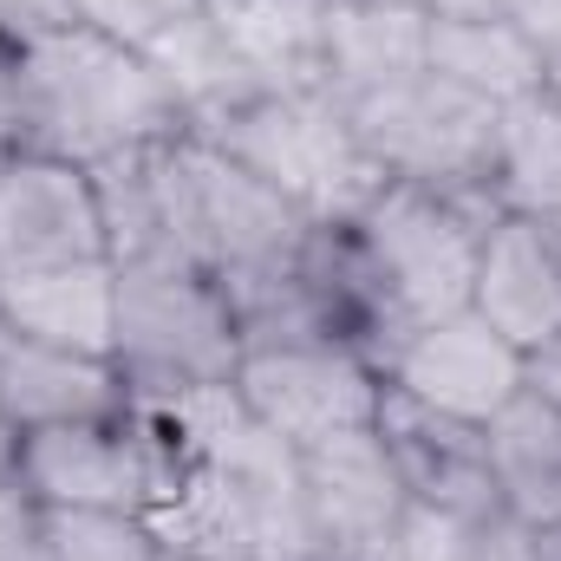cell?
Wrapping results in <instances>:
<instances>
[{
  "mask_svg": "<svg viewBox=\"0 0 561 561\" xmlns=\"http://www.w3.org/2000/svg\"><path fill=\"white\" fill-rule=\"evenodd\" d=\"M496 222L503 209L490 190H424V183H386L353 222H340L359 294L386 333V359L405 333L470 307V280Z\"/></svg>",
  "mask_w": 561,
  "mask_h": 561,
  "instance_id": "6da1fadb",
  "label": "cell"
},
{
  "mask_svg": "<svg viewBox=\"0 0 561 561\" xmlns=\"http://www.w3.org/2000/svg\"><path fill=\"white\" fill-rule=\"evenodd\" d=\"M190 138L216 144L222 157L255 170L320 229L353 222L386 190V170L366 157L346 105L320 85H262V92L236 99L229 112H216L209 125H196Z\"/></svg>",
  "mask_w": 561,
  "mask_h": 561,
  "instance_id": "7a4b0ae2",
  "label": "cell"
},
{
  "mask_svg": "<svg viewBox=\"0 0 561 561\" xmlns=\"http://www.w3.org/2000/svg\"><path fill=\"white\" fill-rule=\"evenodd\" d=\"M313 229L320 222L307 209H294L280 190H268L216 144L190 131L170 144V249L209 268L236 307L294 275Z\"/></svg>",
  "mask_w": 561,
  "mask_h": 561,
  "instance_id": "3957f363",
  "label": "cell"
},
{
  "mask_svg": "<svg viewBox=\"0 0 561 561\" xmlns=\"http://www.w3.org/2000/svg\"><path fill=\"white\" fill-rule=\"evenodd\" d=\"M33 79V118H39V150L72 157V163H105L138 144L183 138L190 118L170 99V85L150 72L138 46L105 39V33H59L26 53Z\"/></svg>",
  "mask_w": 561,
  "mask_h": 561,
  "instance_id": "277c9868",
  "label": "cell"
},
{
  "mask_svg": "<svg viewBox=\"0 0 561 561\" xmlns=\"http://www.w3.org/2000/svg\"><path fill=\"white\" fill-rule=\"evenodd\" d=\"M242 320L229 287L176 249L118 262V373L131 392L229 386Z\"/></svg>",
  "mask_w": 561,
  "mask_h": 561,
  "instance_id": "5b68a950",
  "label": "cell"
},
{
  "mask_svg": "<svg viewBox=\"0 0 561 561\" xmlns=\"http://www.w3.org/2000/svg\"><path fill=\"white\" fill-rule=\"evenodd\" d=\"M366 157L386 170V183H424V190H490V144H496V105L470 99L463 85L419 72L392 92H373L346 105Z\"/></svg>",
  "mask_w": 561,
  "mask_h": 561,
  "instance_id": "8992f818",
  "label": "cell"
},
{
  "mask_svg": "<svg viewBox=\"0 0 561 561\" xmlns=\"http://www.w3.org/2000/svg\"><path fill=\"white\" fill-rule=\"evenodd\" d=\"M229 386L294 450L366 431L386 399V373L340 340H255L242 346Z\"/></svg>",
  "mask_w": 561,
  "mask_h": 561,
  "instance_id": "52a82bcc",
  "label": "cell"
},
{
  "mask_svg": "<svg viewBox=\"0 0 561 561\" xmlns=\"http://www.w3.org/2000/svg\"><path fill=\"white\" fill-rule=\"evenodd\" d=\"M300 503H307L313 561H379L399 516L412 510L373 424L300 450Z\"/></svg>",
  "mask_w": 561,
  "mask_h": 561,
  "instance_id": "ba28073f",
  "label": "cell"
},
{
  "mask_svg": "<svg viewBox=\"0 0 561 561\" xmlns=\"http://www.w3.org/2000/svg\"><path fill=\"white\" fill-rule=\"evenodd\" d=\"M53 262H112V236L92 170L53 150H26L0 163V275Z\"/></svg>",
  "mask_w": 561,
  "mask_h": 561,
  "instance_id": "9c48e42d",
  "label": "cell"
},
{
  "mask_svg": "<svg viewBox=\"0 0 561 561\" xmlns=\"http://www.w3.org/2000/svg\"><path fill=\"white\" fill-rule=\"evenodd\" d=\"M13 477L39 510H138L144 516L157 490V463L131 424V405L118 419L26 431Z\"/></svg>",
  "mask_w": 561,
  "mask_h": 561,
  "instance_id": "30bf717a",
  "label": "cell"
},
{
  "mask_svg": "<svg viewBox=\"0 0 561 561\" xmlns=\"http://www.w3.org/2000/svg\"><path fill=\"white\" fill-rule=\"evenodd\" d=\"M379 444L405 483V496L424 510H444V516H463V523H496L503 503H496V470H490V431L470 419H450L437 405H419L412 392L386 386L379 399Z\"/></svg>",
  "mask_w": 561,
  "mask_h": 561,
  "instance_id": "8fae6325",
  "label": "cell"
},
{
  "mask_svg": "<svg viewBox=\"0 0 561 561\" xmlns=\"http://www.w3.org/2000/svg\"><path fill=\"white\" fill-rule=\"evenodd\" d=\"M386 386L412 392L419 405H437L450 419L490 424L523 392V353L483 320V313H444L419 333H405L386 359Z\"/></svg>",
  "mask_w": 561,
  "mask_h": 561,
  "instance_id": "7c38bea8",
  "label": "cell"
},
{
  "mask_svg": "<svg viewBox=\"0 0 561 561\" xmlns=\"http://www.w3.org/2000/svg\"><path fill=\"white\" fill-rule=\"evenodd\" d=\"M0 313L13 340L118 359V262H53L0 275Z\"/></svg>",
  "mask_w": 561,
  "mask_h": 561,
  "instance_id": "4fadbf2b",
  "label": "cell"
},
{
  "mask_svg": "<svg viewBox=\"0 0 561 561\" xmlns=\"http://www.w3.org/2000/svg\"><path fill=\"white\" fill-rule=\"evenodd\" d=\"M470 313H483L516 353L561 333V249L542 216H503L470 280Z\"/></svg>",
  "mask_w": 561,
  "mask_h": 561,
  "instance_id": "5bb4252c",
  "label": "cell"
},
{
  "mask_svg": "<svg viewBox=\"0 0 561 561\" xmlns=\"http://www.w3.org/2000/svg\"><path fill=\"white\" fill-rule=\"evenodd\" d=\"M424 0H333L327 39H320V92L340 105H359L373 92H392L424 72Z\"/></svg>",
  "mask_w": 561,
  "mask_h": 561,
  "instance_id": "9a60e30c",
  "label": "cell"
},
{
  "mask_svg": "<svg viewBox=\"0 0 561 561\" xmlns=\"http://www.w3.org/2000/svg\"><path fill=\"white\" fill-rule=\"evenodd\" d=\"M131 405V386L118 373V359L99 353H66V346H33L13 340L0 353V412L13 431H59V424H92L118 419Z\"/></svg>",
  "mask_w": 561,
  "mask_h": 561,
  "instance_id": "2e32d148",
  "label": "cell"
},
{
  "mask_svg": "<svg viewBox=\"0 0 561 561\" xmlns=\"http://www.w3.org/2000/svg\"><path fill=\"white\" fill-rule=\"evenodd\" d=\"M424 72L463 85L470 99L510 105V99H523L549 79V59L510 13H431Z\"/></svg>",
  "mask_w": 561,
  "mask_h": 561,
  "instance_id": "e0dca14e",
  "label": "cell"
},
{
  "mask_svg": "<svg viewBox=\"0 0 561 561\" xmlns=\"http://www.w3.org/2000/svg\"><path fill=\"white\" fill-rule=\"evenodd\" d=\"M138 53L150 59V72L170 85V99L183 105L190 131H196V125H209L216 112H229L236 99H249V92H262V85H268V79H262V72L229 46V33H222L203 7L157 20V33L144 39Z\"/></svg>",
  "mask_w": 561,
  "mask_h": 561,
  "instance_id": "ac0fdd59",
  "label": "cell"
},
{
  "mask_svg": "<svg viewBox=\"0 0 561 561\" xmlns=\"http://www.w3.org/2000/svg\"><path fill=\"white\" fill-rule=\"evenodd\" d=\"M483 431H490V470H496L503 516L536 536L561 529V412L516 392Z\"/></svg>",
  "mask_w": 561,
  "mask_h": 561,
  "instance_id": "d6986e66",
  "label": "cell"
},
{
  "mask_svg": "<svg viewBox=\"0 0 561 561\" xmlns=\"http://www.w3.org/2000/svg\"><path fill=\"white\" fill-rule=\"evenodd\" d=\"M490 196L503 216H561V99L549 79L496 105Z\"/></svg>",
  "mask_w": 561,
  "mask_h": 561,
  "instance_id": "ffe728a7",
  "label": "cell"
},
{
  "mask_svg": "<svg viewBox=\"0 0 561 561\" xmlns=\"http://www.w3.org/2000/svg\"><path fill=\"white\" fill-rule=\"evenodd\" d=\"M327 7L333 0H203V13L268 85H320Z\"/></svg>",
  "mask_w": 561,
  "mask_h": 561,
  "instance_id": "44dd1931",
  "label": "cell"
},
{
  "mask_svg": "<svg viewBox=\"0 0 561 561\" xmlns=\"http://www.w3.org/2000/svg\"><path fill=\"white\" fill-rule=\"evenodd\" d=\"M46 529L59 561H163L138 510H46Z\"/></svg>",
  "mask_w": 561,
  "mask_h": 561,
  "instance_id": "7402d4cb",
  "label": "cell"
},
{
  "mask_svg": "<svg viewBox=\"0 0 561 561\" xmlns=\"http://www.w3.org/2000/svg\"><path fill=\"white\" fill-rule=\"evenodd\" d=\"M477 529L483 523H463V516H444V510H424L412 503L386 542L379 561H477Z\"/></svg>",
  "mask_w": 561,
  "mask_h": 561,
  "instance_id": "603a6c76",
  "label": "cell"
},
{
  "mask_svg": "<svg viewBox=\"0 0 561 561\" xmlns=\"http://www.w3.org/2000/svg\"><path fill=\"white\" fill-rule=\"evenodd\" d=\"M39 150V118H33V79H26V53L0 46V163Z\"/></svg>",
  "mask_w": 561,
  "mask_h": 561,
  "instance_id": "cb8c5ba5",
  "label": "cell"
},
{
  "mask_svg": "<svg viewBox=\"0 0 561 561\" xmlns=\"http://www.w3.org/2000/svg\"><path fill=\"white\" fill-rule=\"evenodd\" d=\"M0 561H59L46 510L20 490V477H0Z\"/></svg>",
  "mask_w": 561,
  "mask_h": 561,
  "instance_id": "d4e9b609",
  "label": "cell"
},
{
  "mask_svg": "<svg viewBox=\"0 0 561 561\" xmlns=\"http://www.w3.org/2000/svg\"><path fill=\"white\" fill-rule=\"evenodd\" d=\"M66 13H72L85 33L125 39V46H144V39L157 33V20H170L163 0H66Z\"/></svg>",
  "mask_w": 561,
  "mask_h": 561,
  "instance_id": "484cf974",
  "label": "cell"
},
{
  "mask_svg": "<svg viewBox=\"0 0 561 561\" xmlns=\"http://www.w3.org/2000/svg\"><path fill=\"white\" fill-rule=\"evenodd\" d=\"M72 26L79 20L66 13V0H0V46H13V53H33Z\"/></svg>",
  "mask_w": 561,
  "mask_h": 561,
  "instance_id": "4316f807",
  "label": "cell"
},
{
  "mask_svg": "<svg viewBox=\"0 0 561 561\" xmlns=\"http://www.w3.org/2000/svg\"><path fill=\"white\" fill-rule=\"evenodd\" d=\"M477 561H549V542H542L536 529H523V523L496 516V523H483V529H477Z\"/></svg>",
  "mask_w": 561,
  "mask_h": 561,
  "instance_id": "83f0119b",
  "label": "cell"
},
{
  "mask_svg": "<svg viewBox=\"0 0 561 561\" xmlns=\"http://www.w3.org/2000/svg\"><path fill=\"white\" fill-rule=\"evenodd\" d=\"M523 392L561 412V333H549L542 346H529V353H523Z\"/></svg>",
  "mask_w": 561,
  "mask_h": 561,
  "instance_id": "f1b7e54d",
  "label": "cell"
},
{
  "mask_svg": "<svg viewBox=\"0 0 561 561\" xmlns=\"http://www.w3.org/2000/svg\"><path fill=\"white\" fill-rule=\"evenodd\" d=\"M510 20L542 46V59L561 53V0H510Z\"/></svg>",
  "mask_w": 561,
  "mask_h": 561,
  "instance_id": "f546056e",
  "label": "cell"
},
{
  "mask_svg": "<svg viewBox=\"0 0 561 561\" xmlns=\"http://www.w3.org/2000/svg\"><path fill=\"white\" fill-rule=\"evenodd\" d=\"M431 13H510V0H424Z\"/></svg>",
  "mask_w": 561,
  "mask_h": 561,
  "instance_id": "4dcf8cb0",
  "label": "cell"
},
{
  "mask_svg": "<svg viewBox=\"0 0 561 561\" xmlns=\"http://www.w3.org/2000/svg\"><path fill=\"white\" fill-rule=\"evenodd\" d=\"M13 463H20V431H13L7 412H0V477H13Z\"/></svg>",
  "mask_w": 561,
  "mask_h": 561,
  "instance_id": "1f68e13d",
  "label": "cell"
},
{
  "mask_svg": "<svg viewBox=\"0 0 561 561\" xmlns=\"http://www.w3.org/2000/svg\"><path fill=\"white\" fill-rule=\"evenodd\" d=\"M542 542H549V561H561V529H549Z\"/></svg>",
  "mask_w": 561,
  "mask_h": 561,
  "instance_id": "d6a6232c",
  "label": "cell"
},
{
  "mask_svg": "<svg viewBox=\"0 0 561 561\" xmlns=\"http://www.w3.org/2000/svg\"><path fill=\"white\" fill-rule=\"evenodd\" d=\"M549 85H556V99H561V53L549 59Z\"/></svg>",
  "mask_w": 561,
  "mask_h": 561,
  "instance_id": "836d02e7",
  "label": "cell"
},
{
  "mask_svg": "<svg viewBox=\"0 0 561 561\" xmlns=\"http://www.w3.org/2000/svg\"><path fill=\"white\" fill-rule=\"evenodd\" d=\"M7 346H13V327H7V313H0V353H7Z\"/></svg>",
  "mask_w": 561,
  "mask_h": 561,
  "instance_id": "e575fe53",
  "label": "cell"
},
{
  "mask_svg": "<svg viewBox=\"0 0 561 561\" xmlns=\"http://www.w3.org/2000/svg\"><path fill=\"white\" fill-rule=\"evenodd\" d=\"M163 561H190V556H163Z\"/></svg>",
  "mask_w": 561,
  "mask_h": 561,
  "instance_id": "d590c367",
  "label": "cell"
}]
</instances>
